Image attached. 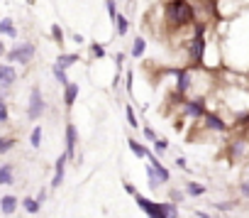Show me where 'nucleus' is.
Instances as JSON below:
<instances>
[{
	"mask_svg": "<svg viewBox=\"0 0 249 218\" xmlns=\"http://www.w3.org/2000/svg\"><path fill=\"white\" fill-rule=\"evenodd\" d=\"M166 201H171V203H176V206H178V203H183V201H186V191H183V189L171 186V189H169V198H166Z\"/></svg>",
	"mask_w": 249,
	"mask_h": 218,
	"instance_id": "nucleus-24",
	"label": "nucleus"
},
{
	"mask_svg": "<svg viewBox=\"0 0 249 218\" xmlns=\"http://www.w3.org/2000/svg\"><path fill=\"white\" fill-rule=\"evenodd\" d=\"M132 81H135V74H132V71H127V79H124V88H127V93H135Z\"/></svg>",
	"mask_w": 249,
	"mask_h": 218,
	"instance_id": "nucleus-38",
	"label": "nucleus"
},
{
	"mask_svg": "<svg viewBox=\"0 0 249 218\" xmlns=\"http://www.w3.org/2000/svg\"><path fill=\"white\" fill-rule=\"evenodd\" d=\"M122 189H124V194H130V196L135 198V194H137V186H135L132 181H122Z\"/></svg>",
	"mask_w": 249,
	"mask_h": 218,
	"instance_id": "nucleus-35",
	"label": "nucleus"
},
{
	"mask_svg": "<svg viewBox=\"0 0 249 218\" xmlns=\"http://www.w3.org/2000/svg\"><path fill=\"white\" fill-rule=\"evenodd\" d=\"M35 57H37V47H35L32 42H20V44H15L13 49H8L5 61H8V64L27 66V64H32V59H35Z\"/></svg>",
	"mask_w": 249,
	"mask_h": 218,
	"instance_id": "nucleus-2",
	"label": "nucleus"
},
{
	"mask_svg": "<svg viewBox=\"0 0 249 218\" xmlns=\"http://www.w3.org/2000/svg\"><path fill=\"white\" fill-rule=\"evenodd\" d=\"M78 93H81V88H78V83H73V81H69V83L64 86V105H66V111H71V108H73V103H76V98H78Z\"/></svg>",
	"mask_w": 249,
	"mask_h": 218,
	"instance_id": "nucleus-11",
	"label": "nucleus"
},
{
	"mask_svg": "<svg viewBox=\"0 0 249 218\" xmlns=\"http://www.w3.org/2000/svg\"><path fill=\"white\" fill-rule=\"evenodd\" d=\"M181 111H183V116H186V118H193V120L203 118V116L208 113V108H205V98H203V96L186 98V100L181 103Z\"/></svg>",
	"mask_w": 249,
	"mask_h": 218,
	"instance_id": "nucleus-5",
	"label": "nucleus"
},
{
	"mask_svg": "<svg viewBox=\"0 0 249 218\" xmlns=\"http://www.w3.org/2000/svg\"><path fill=\"white\" fill-rule=\"evenodd\" d=\"M203 123H205V130H210V133H227L230 130V125L222 120V116L220 113H215V111H208L205 116H203Z\"/></svg>",
	"mask_w": 249,
	"mask_h": 218,
	"instance_id": "nucleus-6",
	"label": "nucleus"
},
{
	"mask_svg": "<svg viewBox=\"0 0 249 218\" xmlns=\"http://www.w3.org/2000/svg\"><path fill=\"white\" fill-rule=\"evenodd\" d=\"M174 164H176L181 172H191V169H188V162H186V157H176V159H174Z\"/></svg>",
	"mask_w": 249,
	"mask_h": 218,
	"instance_id": "nucleus-37",
	"label": "nucleus"
},
{
	"mask_svg": "<svg viewBox=\"0 0 249 218\" xmlns=\"http://www.w3.org/2000/svg\"><path fill=\"white\" fill-rule=\"evenodd\" d=\"M127 145H130V152H132V155H135L137 159H147V152H149V150H147V147H144V145H142L140 140L130 138V140H127Z\"/></svg>",
	"mask_w": 249,
	"mask_h": 218,
	"instance_id": "nucleus-18",
	"label": "nucleus"
},
{
	"mask_svg": "<svg viewBox=\"0 0 249 218\" xmlns=\"http://www.w3.org/2000/svg\"><path fill=\"white\" fill-rule=\"evenodd\" d=\"M52 74H54V79H56L61 86H66V83H69V76H66V71H64V69H59L56 64L52 66Z\"/></svg>",
	"mask_w": 249,
	"mask_h": 218,
	"instance_id": "nucleus-31",
	"label": "nucleus"
},
{
	"mask_svg": "<svg viewBox=\"0 0 249 218\" xmlns=\"http://www.w3.org/2000/svg\"><path fill=\"white\" fill-rule=\"evenodd\" d=\"M10 123V105L3 100L0 103V125H8Z\"/></svg>",
	"mask_w": 249,
	"mask_h": 218,
	"instance_id": "nucleus-30",
	"label": "nucleus"
},
{
	"mask_svg": "<svg viewBox=\"0 0 249 218\" xmlns=\"http://www.w3.org/2000/svg\"><path fill=\"white\" fill-rule=\"evenodd\" d=\"M18 208H20V198L18 196H13V194L0 196V213L3 216H13Z\"/></svg>",
	"mask_w": 249,
	"mask_h": 218,
	"instance_id": "nucleus-10",
	"label": "nucleus"
},
{
	"mask_svg": "<svg viewBox=\"0 0 249 218\" xmlns=\"http://www.w3.org/2000/svg\"><path fill=\"white\" fill-rule=\"evenodd\" d=\"M20 208H25L30 216H37V213L42 211V206L37 203V198H35V196H25V198L20 201Z\"/></svg>",
	"mask_w": 249,
	"mask_h": 218,
	"instance_id": "nucleus-19",
	"label": "nucleus"
},
{
	"mask_svg": "<svg viewBox=\"0 0 249 218\" xmlns=\"http://www.w3.org/2000/svg\"><path fill=\"white\" fill-rule=\"evenodd\" d=\"M15 81H18V71H15V66L0 61V88L5 91V88H10Z\"/></svg>",
	"mask_w": 249,
	"mask_h": 218,
	"instance_id": "nucleus-9",
	"label": "nucleus"
},
{
	"mask_svg": "<svg viewBox=\"0 0 249 218\" xmlns=\"http://www.w3.org/2000/svg\"><path fill=\"white\" fill-rule=\"evenodd\" d=\"M3 100H5V91H3V88H0V103H3Z\"/></svg>",
	"mask_w": 249,
	"mask_h": 218,
	"instance_id": "nucleus-43",
	"label": "nucleus"
},
{
	"mask_svg": "<svg viewBox=\"0 0 249 218\" xmlns=\"http://www.w3.org/2000/svg\"><path fill=\"white\" fill-rule=\"evenodd\" d=\"M73 64H78V54H69V52H59V57H56V66L59 69H69V66H73Z\"/></svg>",
	"mask_w": 249,
	"mask_h": 218,
	"instance_id": "nucleus-16",
	"label": "nucleus"
},
{
	"mask_svg": "<svg viewBox=\"0 0 249 218\" xmlns=\"http://www.w3.org/2000/svg\"><path fill=\"white\" fill-rule=\"evenodd\" d=\"M183 191H186V196L198 198V196H205L208 186H205V184H200V181H186V184H183Z\"/></svg>",
	"mask_w": 249,
	"mask_h": 218,
	"instance_id": "nucleus-13",
	"label": "nucleus"
},
{
	"mask_svg": "<svg viewBox=\"0 0 249 218\" xmlns=\"http://www.w3.org/2000/svg\"><path fill=\"white\" fill-rule=\"evenodd\" d=\"M237 206H239L237 201H215V203H213V208L220 211V213H230V211H234Z\"/></svg>",
	"mask_w": 249,
	"mask_h": 218,
	"instance_id": "nucleus-25",
	"label": "nucleus"
},
{
	"mask_svg": "<svg viewBox=\"0 0 249 218\" xmlns=\"http://www.w3.org/2000/svg\"><path fill=\"white\" fill-rule=\"evenodd\" d=\"M115 32H117V37H124L130 32V22H127V18H124L122 13H117V18H115Z\"/></svg>",
	"mask_w": 249,
	"mask_h": 218,
	"instance_id": "nucleus-22",
	"label": "nucleus"
},
{
	"mask_svg": "<svg viewBox=\"0 0 249 218\" xmlns=\"http://www.w3.org/2000/svg\"><path fill=\"white\" fill-rule=\"evenodd\" d=\"M237 189H239V196L242 198H249V179H242Z\"/></svg>",
	"mask_w": 249,
	"mask_h": 218,
	"instance_id": "nucleus-34",
	"label": "nucleus"
},
{
	"mask_svg": "<svg viewBox=\"0 0 249 218\" xmlns=\"http://www.w3.org/2000/svg\"><path fill=\"white\" fill-rule=\"evenodd\" d=\"M15 145H18V138H15V135H0V155L13 152Z\"/></svg>",
	"mask_w": 249,
	"mask_h": 218,
	"instance_id": "nucleus-21",
	"label": "nucleus"
},
{
	"mask_svg": "<svg viewBox=\"0 0 249 218\" xmlns=\"http://www.w3.org/2000/svg\"><path fill=\"white\" fill-rule=\"evenodd\" d=\"M159 211H161V216H164V218H178V216H181L178 206H176V203H171V201H161V203H159Z\"/></svg>",
	"mask_w": 249,
	"mask_h": 218,
	"instance_id": "nucleus-20",
	"label": "nucleus"
},
{
	"mask_svg": "<svg viewBox=\"0 0 249 218\" xmlns=\"http://www.w3.org/2000/svg\"><path fill=\"white\" fill-rule=\"evenodd\" d=\"M71 40H73L76 44H83V42H86V37H83L81 32H73V35H71Z\"/></svg>",
	"mask_w": 249,
	"mask_h": 218,
	"instance_id": "nucleus-40",
	"label": "nucleus"
},
{
	"mask_svg": "<svg viewBox=\"0 0 249 218\" xmlns=\"http://www.w3.org/2000/svg\"><path fill=\"white\" fill-rule=\"evenodd\" d=\"M52 40H54L59 47H64V27H61L59 22H54V25H52Z\"/></svg>",
	"mask_w": 249,
	"mask_h": 218,
	"instance_id": "nucleus-28",
	"label": "nucleus"
},
{
	"mask_svg": "<svg viewBox=\"0 0 249 218\" xmlns=\"http://www.w3.org/2000/svg\"><path fill=\"white\" fill-rule=\"evenodd\" d=\"M30 3H35V0H30Z\"/></svg>",
	"mask_w": 249,
	"mask_h": 218,
	"instance_id": "nucleus-45",
	"label": "nucleus"
},
{
	"mask_svg": "<svg viewBox=\"0 0 249 218\" xmlns=\"http://www.w3.org/2000/svg\"><path fill=\"white\" fill-rule=\"evenodd\" d=\"M15 184V164L5 162L0 164V186H13Z\"/></svg>",
	"mask_w": 249,
	"mask_h": 218,
	"instance_id": "nucleus-12",
	"label": "nucleus"
},
{
	"mask_svg": "<svg viewBox=\"0 0 249 218\" xmlns=\"http://www.w3.org/2000/svg\"><path fill=\"white\" fill-rule=\"evenodd\" d=\"M147 186H149L152 191H157V189L161 186V181L157 179V174H154V169H152V164H147Z\"/></svg>",
	"mask_w": 249,
	"mask_h": 218,
	"instance_id": "nucleus-27",
	"label": "nucleus"
},
{
	"mask_svg": "<svg viewBox=\"0 0 249 218\" xmlns=\"http://www.w3.org/2000/svg\"><path fill=\"white\" fill-rule=\"evenodd\" d=\"M66 164H69V157H66V152H64V155H59V159L54 162V179H52V189H59V186L64 184Z\"/></svg>",
	"mask_w": 249,
	"mask_h": 218,
	"instance_id": "nucleus-8",
	"label": "nucleus"
},
{
	"mask_svg": "<svg viewBox=\"0 0 249 218\" xmlns=\"http://www.w3.org/2000/svg\"><path fill=\"white\" fill-rule=\"evenodd\" d=\"M164 18L169 30H183L188 25H196L198 8L191 0H166L164 3Z\"/></svg>",
	"mask_w": 249,
	"mask_h": 218,
	"instance_id": "nucleus-1",
	"label": "nucleus"
},
{
	"mask_svg": "<svg viewBox=\"0 0 249 218\" xmlns=\"http://www.w3.org/2000/svg\"><path fill=\"white\" fill-rule=\"evenodd\" d=\"M35 198H37V203H39V206H44V201H47V189H39Z\"/></svg>",
	"mask_w": 249,
	"mask_h": 218,
	"instance_id": "nucleus-39",
	"label": "nucleus"
},
{
	"mask_svg": "<svg viewBox=\"0 0 249 218\" xmlns=\"http://www.w3.org/2000/svg\"><path fill=\"white\" fill-rule=\"evenodd\" d=\"M152 145H154V155H157V157H159V155H164V152L169 150V140H166V138H157Z\"/></svg>",
	"mask_w": 249,
	"mask_h": 218,
	"instance_id": "nucleus-29",
	"label": "nucleus"
},
{
	"mask_svg": "<svg viewBox=\"0 0 249 218\" xmlns=\"http://www.w3.org/2000/svg\"><path fill=\"white\" fill-rule=\"evenodd\" d=\"M44 113H47V98H44L42 88H39V86H35V88L30 91V103H27V120L37 123V120H39Z\"/></svg>",
	"mask_w": 249,
	"mask_h": 218,
	"instance_id": "nucleus-3",
	"label": "nucleus"
},
{
	"mask_svg": "<svg viewBox=\"0 0 249 218\" xmlns=\"http://www.w3.org/2000/svg\"><path fill=\"white\" fill-rule=\"evenodd\" d=\"M105 8H107V18H110V22L115 25V18H117V5H115V0H105Z\"/></svg>",
	"mask_w": 249,
	"mask_h": 218,
	"instance_id": "nucleus-32",
	"label": "nucleus"
},
{
	"mask_svg": "<svg viewBox=\"0 0 249 218\" xmlns=\"http://www.w3.org/2000/svg\"><path fill=\"white\" fill-rule=\"evenodd\" d=\"M90 54H93L95 59H103V57H105L107 52H105V47H103V44H98V42H93V44H90Z\"/></svg>",
	"mask_w": 249,
	"mask_h": 218,
	"instance_id": "nucleus-33",
	"label": "nucleus"
},
{
	"mask_svg": "<svg viewBox=\"0 0 249 218\" xmlns=\"http://www.w3.org/2000/svg\"><path fill=\"white\" fill-rule=\"evenodd\" d=\"M5 54H8V44H5L3 40H0V61L5 59Z\"/></svg>",
	"mask_w": 249,
	"mask_h": 218,
	"instance_id": "nucleus-41",
	"label": "nucleus"
},
{
	"mask_svg": "<svg viewBox=\"0 0 249 218\" xmlns=\"http://www.w3.org/2000/svg\"><path fill=\"white\" fill-rule=\"evenodd\" d=\"M76 145H78V130H76V123H66V157L69 162L76 157Z\"/></svg>",
	"mask_w": 249,
	"mask_h": 218,
	"instance_id": "nucleus-7",
	"label": "nucleus"
},
{
	"mask_svg": "<svg viewBox=\"0 0 249 218\" xmlns=\"http://www.w3.org/2000/svg\"><path fill=\"white\" fill-rule=\"evenodd\" d=\"M42 135H44L42 125H35L32 133H30V145H32V150H39V147H42Z\"/></svg>",
	"mask_w": 249,
	"mask_h": 218,
	"instance_id": "nucleus-23",
	"label": "nucleus"
},
{
	"mask_svg": "<svg viewBox=\"0 0 249 218\" xmlns=\"http://www.w3.org/2000/svg\"><path fill=\"white\" fill-rule=\"evenodd\" d=\"M227 155L232 162H247L249 159V138L247 135H237L227 142Z\"/></svg>",
	"mask_w": 249,
	"mask_h": 218,
	"instance_id": "nucleus-4",
	"label": "nucleus"
},
{
	"mask_svg": "<svg viewBox=\"0 0 249 218\" xmlns=\"http://www.w3.org/2000/svg\"><path fill=\"white\" fill-rule=\"evenodd\" d=\"M196 216H198V218H217V216H213V213H205V211H196Z\"/></svg>",
	"mask_w": 249,
	"mask_h": 218,
	"instance_id": "nucleus-42",
	"label": "nucleus"
},
{
	"mask_svg": "<svg viewBox=\"0 0 249 218\" xmlns=\"http://www.w3.org/2000/svg\"><path fill=\"white\" fill-rule=\"evenodd\" d=\"M144 138H147L149 142H154V140H157L159 135H157V130H154V128H149V125H144Z\"/></svg>",
	"mask_w": 249,
	"mask_h": 218,
	"instance_id": "nucleus-36",
	"label": "nucleus"
},
{
	"mask_svg": "<svg viewBox=\"0 0 249 218\" xmlns=\"http://www.w3.org/2000/svg\"><path fill=\"white\" fill-rule=\"evenodd\" d=\"M124 116H127V125H130L132 130L140 128V120H137V113H135V108H132V105H124Z\"/></svg>",
	"mask_w": 249,
	"mask_h": 218,
	"instance_id": "nucleus-26",
	"label": "nucleus"
},
{
	"mask_svg": "<svg viewBox=\"0 0 249 218\" xmlns=\"http://www.w3.org/2000/svg\"><path fill=\"white\" fill-rule=\"evenodd\" d=\"M135 201H137V206H140V208H142V211H144L147 216H152V213L157 211V201L147 198V196H144V194H140V191L135 194Z\"/></svg>",
	"mask_w": 249,
	"mask_h": 218,
	"instance_id": "nucleus-14",
	"label": "nucleus"
},
{
	"mask_svg": "<svg viewBox=\"0 0 249 218\" xmlns=\"http://www.w3.org/2000/svg\"><path fill=\"white\" fill-rule=\"evenodd\" d=\"M0 35H5L10 40H18V30H15V20L13 18H3V20H0Z\"/></svg>",
	"mask_w": 249,
	"mask_h": 218,
	"instance_id": "nucleus-15",
	"label": "nucleus"
},
{
	"mask_svg": "<svg viewBox=\"0 0 249 218\" xmlns=\"http://www.w3.org/2000/svg\"><path fill=\"white\" fill-rule=\"evenodd\" d=\"M144 52H147V40H144L142 35H137V37H135V42H132L130 54H132L135 59H142V57H144Z\"/></svg>",
	"mask_w": 249,
	"mask_h": 218,
	"instance_id": "nucleus-17",
	"label": "nucleus"
},
{
	"mask_svg": "<svg viewBox=\"0 0 249 218\" xmlns=\"http://www.w3.org/2000/svg\"><path fill=\"white\" fill-rule=\"evenodd\" d=\"M247 138H249V128H247Z\"/></svg>",
	"mask_w": 249,
	"mask_h": 218,
	"instance_id": "nucleus-44",
	"label": "nucleus"
}]
</instances>
